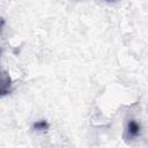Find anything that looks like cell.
I'll return each mask as SVG.
<instances>
[{
  "label": "cell",
  "instance_id": "obj_1",
  "mask_svg": "<svg viewBox=\"0 0 148 148\" xmlns=\"http://www.w3.org/2000/svg\"><path fill=\"white\" fill-rule=\"evenodd\" d=\"M127 133L131 138H135L140 133V125L135 120H131L127 124Z\"/></svg>",
  "mask_w": 148,
  "mask_h": 148
},
{
  "label": "cell",
  "instance_id": "obj_2",
  "mask_svg": "<svg viewBox=\"0 0 148 148\" xmlns=\"http://www.w3.org/2000/svg\"><path fill=\"white\" fill-rule=\"evenodd\" d=\"M35 128L37 130H46L47 128V123L45 120H40V121H37L35 124Z\"/></svg>",
  "mask_w": 148,
  "mask_h": 148
}]
</instances>
